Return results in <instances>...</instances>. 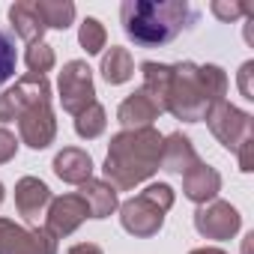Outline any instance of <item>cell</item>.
<instances>
[{"mask_svg":"<svg viewBox=\"0 0 254 254\" xmlns=\"http://www.w3.org/2000/svg\"><path fill=\"white\" fill-rule=\"evenodd\" d=\"M123 30L141 48H162L197 21V9L186 0H126L120 6Z\"/></svg>","mask_w":254,"mask_h":254,"instance_id":"2","label":"cell"},{"mask_svg":"<svg viewBox=\"0 0 254 254\" xmlns=\"http://www.w3.org/2000/svg\"><path fill=\"white\" fill-rule=\"evenodd\" d=\"M9 21H12L15 36H21L27 45L42 42V36H45V30H48V27L42 24V18H39L36 6H33V0H18V3H12V6H9Z\"/></svg>","mask_w":254,"mask_h":254,"instance_id":"17","label":"cell"},{"mask_svg":"<svg viewBox=\"0 0 254 254\" xmlns=\"http://www.w3.org/2000/svg\"><path fill=\"white\" fill-rule=\"evenodd\" d=\"M218 191H221V174H218L215 168L197 162L191 171L183 174V194H186L191 203H197V206L212 203V200L218 197Z\"/></svg>","mask_w":254,"mask_h":254,"instance_id":"14","label":"cell"},{"mask_svg":"<svg viewBox=\"0 0 254 254\" xmlns=\"http://www.w3.org/2000/svg\"><path fill=\"white\" fill-rule=\"evenodd\" d=\"M224 93H227V75L221 66L215 63L197 66L191 60H183L171 66L162 108L177 120L197 123L215 102H224Z\"/></svg>","mask_w":254,"mask_h":254,"instance_id":"1","label":"cell"},{"mask_svg":"<svg viewBox=\"0 0 254 254\" xmlns=\"http://www.w3.org/2000/svg\"><path fill=\"white\" fill-rule=\"evenodd\" d=\"M162 144L165 138L159 129H123L111 138L108 159H105V183H111L117 191H129L150 180L162 168Z\"/></svg>","mask_w":254,"mask_h":254,"instance_id":"3","label":"cell"},{"mask_svg":"<svg viewBox=\"0 0 254 254\" xmlns=\"http://www.w3.org/2000/svg\"><path fill=\"white\" fill-rule=\"evenodd\" d=\"M48 203H51V189L39 177H21L15 183V209L24 221L36 224L39 215H45Z\"/></svg>","mask_w":254,"mask_h":254,"instance_id":"12","label":"cell"},{"mask_svg":"<svg viewBox=\"0 0 254 254\" xmlns=\"http://www.w3.org/2000/svg\"><path fill=\"white\" fill-rule=\"evenodd\" d=\"M105 126H108V114H105V108H102L99 102H93L87 111H81V114L75 117V132H78L81 138H87V141L99 138V135L105 132Z\"/></svg>","mask_w":254,"mask_h":254,"instance_id":"21","label":"cell"},{"mask_svg":"<svg viewBox=\"0 0 254 254\" xmlns=\"http://www.w3.org/2000/svg\"><path fill=\"white\" fill-rule=\"evenodd\" d=\"M0 254H57V239L45 227H21L0 218Z\"/></svg>","mask_w":254,"mask_h":254,"instance_id":"8","label":"cell"},{"mask_svg":"<svg viewBox=\"0 0 254 254\" xmlns=\"http://www.w3.org/2000/svg\"><path fill=\"white\" fill-rule=\"evenodd\" d=\"M174 206V189L168 183H153L147 186L138 197L126 200L120 206V224L126 233L150 239L162 230L165 224V212Z\"/></svg>","mask_w":254,"mask_h":254,"instance_id":"4","label":"cell"},{"mask_svg":"<svg viewBox=\"0 0 254 254\" xmlns=\"http://www.w3.org/2000/svg\"><path fill=\"white\" fill-rule=\"evenodd\" d=\"M194 227L203 239H230L239 233L242 227V215L236 206H230L227 200H212L197 206L194 212Z\"/></svg>","mask_w":254,"mask_h":254,"instance_id":"10","label":"cell"},{"mask_svg":"<svg viewBox=\"0 0 254 254\" xmlns=\"http://www.w3.org/2000/svg\"><path fill=\"white\" fill-rule=\"evenodd\" d=\"M159 114H162V108L153 102V96L147 90H135L117 108V120L123 129H147V126H153V120H159Z\"/></svg>","mask_w":254,"mask_h":254,"instance_id":"13","label":"cell"},{"mask_svg":"<svg viewBox=\"0 0 254 254\" xmlns=\"http://www.w3.org/2000/svg\"><path fill=\"white\" fill-rule=\"evenodd\" d=\"M197 162H200V156H197V150L191 147V141L183 132H174V135L165 138V144H162V171H171V174L183 177Z\"/></svg>","mask_w":254,"mask_h":254,"instance_id":"16","label":"cell"},{"mask_svg":"<svg viewBox=\"0 0 254 254\" xmlns=\"http://www.w3.org/2000/svg\"><path fill=\"white\" fill-rule=\"evenodd\" d=\"M3 197H6V194H3V183H0V203H3Z\"/></svg>","mask_w":254,"mask_h":254,"instance_id":"31","label":"cell"},{"mask_svg":"<svg viewBox=\"0 0 254 254\" xmlns=\"http://www.w3.org/2000/svg\"><path fill=\"white\" fill-rule=\"evenodd\" d=\"M15 66H18L15 39H12V33L0 30V87H3V84L15 75Z\"/></svg>","mask_w":254,"mask_h":254,"instance_id":"24","label":"cell"},{"mask_svg":"<svg viewBox=\"0 0 254 254\" xmlns=\"http://www.w3.org/2000/svg\"><path fill=\"white\" fill-rule=\"evenodd\" d=\"M102 75L108 84H126L132 75H135V60L129 54V48H120V45H111L102 57Z\"/></svg>","mask_w":254,"mask_h":254,"instance_id":"19","label":"cell"},{"mask_svg":"<svg viewBox=\"0 0 254 254\" xmlns=\"http://www.w3.org/2000/svg\"><path fill=\"white\" fill-rule=\"evenodd\" d=\"M203 120L209 126V132L218 138V144L227 147L230 153H236L245 141H254V120H251V114L239 111L230 102H215L206 111Z\"/></svg>","mask_w":254,"mask_h":254,"instance_id":"5","label":"cell"},{"mask_svg":"<svg viewBox=\"0 0 254 254\" xmlns=\"http://www.w3.org/2000/svg\"><path fill=\"white\" fill-rule=\"evenodd\" d=\"M81 197L90 206V218H108L117 209V189L105 180H87L81 186Z\"/></svg>","mask_w":254,"mask_h":254,"instance_id":"18","label":"cell"},{"mask_svg":"<svg viewBox=\"0 0 254 254\" xmlns=\"http://www.w3.org/2000/svg\"><path fill=\"white\" fill-rule=\"evenodd\" d=\"M18 138L30 150H45V147L54 144V138H57V120H54L51 102H39V105L27 108L18 117Z\"/></svg>","mask_w":254,"mask_h":254,"instance_id":"11","label":"cell"},{"mask_svg":"<svg viewBox=\"0 0 254 254\" xmlns=\"http://www.w3.org/2000/svg\"><path fill=\"white\" fill-rule=\"evenodd\" d=\"M209 9H212L215 18H221V21H227V24H230V21H239L242 15H248V18L254 15V6H251V3H242V0H212Z\"/></svg>","mask_w":254,"mask_h":254,"instance_id":"25","label":"cell"},{"mask_svg":"<svg viewBox=\"0 0 254 254\" xmlns=\"http://www.w3.org/2000/svg\"><path fill=\"white\" fill-rule=\"evenodd\" d=\"M60 105L66 114L78 117L96 102V87H93V69L84 60H69L60 72Z\"/></svg>","mask_w":254,"mask_h":254,"instance_id":"6","label":"cell"},{"mask_svg":"<svg viewBox=\"0 0 254 254\" xmlns=\"http://www.w3.org/2000/svg\"><path fill=\"white\" fill-rule=\"evenodd\" d=\"M51 168L63 183H72V186H84L87 180H93V159H90V153H84L78 147H63L54 156Z\"/></svg>","mask_w":254,"mask_h":254,"instance_id":"15","label":"cell"},{"mask_svg":"<svg viewBox=\"0 0 254 254\" xmlns=\"http://www.w3.org/2000/svg\"><path fill=\"white\" fill-rule=\"evenodd\" d=\"M78 42L87 54H99L108 42V33H105V24L99 18H84L81 21V30H78Z\"/></svg>","mask_w":254,"mask_h":254,"instance_id":"22","label":"cell"},{"mask_svg":"<svg viewBox=\"0 0 254 254\" xmlns=\"http://www.w3.org/2000/svg\"><path fill=\"white\" fill-rule=\"evenodd\" d=\"M33 6L45 27L66 30L75 21V3H69V0H33Z\"/></svg>","mask_w":254,"mask_h":254,"instance_id":"20","label":"cell"},{"mask_svg":"<svg viewBox=\"0 0 254 254\" xmlns=\"http://www.w3.org/2000/svg\"><path fill=\"white\" fill-rule=\"evenodd\" d=\"M39 102H51V84H48L45 75L27 72L24 78L15 81V87H9L3 96H0V123L18 120L27 108H33Z\"/></svg>","mask_w":254,"mask_h":254,"instance_id":"7","label":"cell"},{"mask_svg":"<svg viewBox=\"0 0 254 254\" xmlns=\"http://www.w3.org/2000/svg\"><path fill=\"white\" fill-rule=\"evenodd\" d=\"M189 254H227V251H221V248H194Z\"/></svg>","mask_w":254,"mask_h":254,"instance_id":"30","label":"cell"},{"mask_svg":"<svg viewBox=\"0 0 254 254\" xmlns=\"http://www.w3.org/2000/svg\"><path fill=\"white\" fill-rule=\"evenodd\" d=\"M69 254H105L96 242H78V245H72L69 248Z\"/></svg>","mask_w":254,"mask_h":254,"instance_id":"29","label":"cell"},{"mask_svg":"<svg viewBox=\"0 0 254 254\" xmlns=\"http://www.w3.org/2000/svg\"><path fill=\"white\" fill-rule=\"evenodd\" d=\"M24 60H27V69H30L33 75H45V72H51V69H54V63H57L54 48H51V45H45V42L27 45Z\"/></svg>","mask_w":254,"mask_h":254,"instance_id":"23","label":"cell"},{"mask_svg":"<svg viewBox=\"0 0 254 254\" xmlns=\"http://www.w3.org/2000/svg\"><path fill=\"white\" fill-rule=\"evenodd\" d=\"M236 159H239V171H254V141H245L239 150H236Z\"/></svg>","mask_w":254,"mask_h":254,"instance_id":"28","label":"cell"},{"mask_svg":"<svg viewBox=\"0 0 254 254\" xmlns=\"http://www.w3.org/2000/svg\"><path fill=\"white\" fill-rule=\"evenodd\" d=\"M18 153V138L9 132V129H0V165L12 162Z\"/></svg>","mask_w":254,"mask_h":254,"instance_id":"26","label":"cell"},{"mask_svg":"<svg viewBox=\"0 0 254 254\" xmlns=\"http://www.w3.org/2000/svg\"><path fill=\"white\" fill-rule=\"evenodd\" d=\"M251 72H254V60L242 63V69H239V93H242L248 102L254 99V90H251Z\"/></svg>","mask_w":254,"mask_h":254,"instance_id":"27","label":"cell"},{"mask_svg":"<svg viewBox=\"0 0 254 254\" xmlns=\"http://www.w3.org/2000/svg\"><path fill=\"white\" fill-rule=\"evenodd\" d=\"M87 218H90V206H87V200L81 194L51 197V203L45 209V230L54 239H63V236L75 233Z\"/></svg>","mask_w":254,"mask_h":254,"instance_id":"9","label":"cell"}]
</instances>
